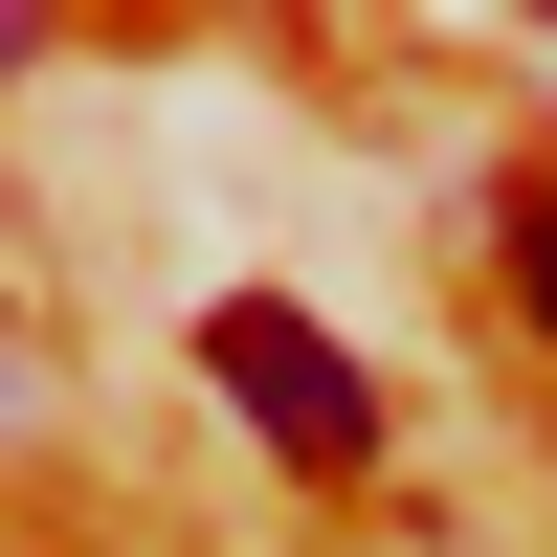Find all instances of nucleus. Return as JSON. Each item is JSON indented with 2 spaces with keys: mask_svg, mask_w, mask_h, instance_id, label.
Here are the masks:
<instances>
[{
  "mask_svg": "<svg viewBox=\"0 0 557 557\" xmlns=\"http://www.w3.org/2000/svg\"><path fill=\"white\" fill-rule=\"evenodd\" d=\"M23 67H45V23H0V89H23Z\"/></svg>",
  "mask_w": 557,
  "mask_h": 557,
  "instance_id": "20e7f679",
  "label": "nucleus"
},
{
  "mask_svg": "<svg viewBox=\"0 0 557 557\" xmlns=\"http://www.w3.org/2000/svg\"><path fill=\"white\" fill-rule=\"evenodd\" d=\"M201 380L268 424V469H312V491H357V469H380V380H357V357L312 335L290 290H223V312H201Z\"/></svg>",
  "mask_w": 557,
  "mask_h": 557,
  "instance_id": "f257e3e1",
  "label": "nucleus"
},
{
  "mask_svg": "<svg viewBox=\"0 0 557 557\" xmlns=\"http://www.w3.org/2000/svg\"><path fill=\"white\" fill-rule=\"evenodd\" d=\"M513 312H535V357H557V178H513Z\"/></svg>",
  "mask_w": 557,
  "mask_h": 557,
  "instance_id": "f03ea898",
  "label": "nucleus"
},
{
  "mask_svg": "<svg viewBox=\"0 0 557 557\" xmlns=\"http://www.w3.org/2000/svg\"><path fill=\"white\" fill-rule=\"evenodd\" d=\"M23 401H45V357H23V335H0V424H23Z\"/></svg>",
  "mask_w": 557,
  "mask_h": 557,
  "instance_id": "7ed1b4c3",
  "label": "nucleus"
}]
</instances>
